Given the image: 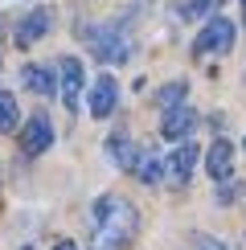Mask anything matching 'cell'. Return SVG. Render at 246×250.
<instances>
[{
	"label": "cell",
	"mask_w": 246,
	"mask_h": 250,
	"mask_svg": "<svg viewBox=\"0 0 246 250\" xmlns=\"http://www.w3.org/2000/svg\"><path fill=\"white\" fill-rule=\"evenodd\" d=\"M234 37H238V29H234L230 17H209L201 25V33L193 37V54L197 58H205V54H230Z\"/></svg>",
	"instance_id": "3"
},
{
	"label": "cell",
	"mask_w": 246,
	"mask_h": 250,
	"mask_svg": "<svg viewBox=\"0 0 246 250\" xmlns=\"http://www.w3.org/2000/svg\"><path fill=\"white\" fill-rule=\"evenodd\" d=\"M20 82H25V90H33V95H58V78L49 74L45 66H25L20 70Z\"/></svg>",
	"instance_id": "11"
},
{
	"label": "cell",
	"mask_w": 246,
	"mask_h": 250,
	"mask_svg": "<svg viewBox=\"0 0 246 250\" xmlns=\"http://www.w3.org/2000/svg\"><path fill=\"white\" fill-rule=\"evenodd\" d=\"M218 8H222V0H184L177 13L184 21H209V17H218Z\"/></svg>",
	"instance_id": "16"
},
{
	"label": "cell",
	"mask_w": 246,
	"mask_h": 250,
	"mask_svg": "<svg viewBox=\"0 0 246 250\" xmlns=\"http://www.w3.org/2000/svg\"><path fill=\"white\" fill-rule=\"evenodd\" d=\"M184 99H189V82H184V78H177V82H168V86L156 90V107H160V111L184 107Z\"/></svg>",
	"instance_id": "14"
},
{
	"label": "cell",
	"mask_w": 246,
	"mask_h": 250,
	"mask_svg": "<svg viewBox=\"0 0 246 250\" xmlns=\"http://www.w3.org/2000/svg\"><path fill=\"white\" fill-rule=\"evenodd\" d=\"M140 230V213L127 197H99L90 205V242L95 250H123Z\"/></svg>",
	"instance_id": "1"
},
{
	"label": "cell",
	"mask_w": 246,
	"mask_h": 250,
	"mask_svg": "<svg viewBox=\"0 0 246 250\" xmlns=\"http://www.w3.org/2000/svg\"><path fill=\"white\" fill-rule=\"evenodd\" d=\"M20 127V111H17V95L0 90V135H13Z\"/></svg>",
	"instance_id": "15"
},
{
	"label": "cell",
	"mask_w": 246,
	"mask_h": 250,
	"mask_svg": "<svg viewBox=\"0 0 246 250\" xmlns=\"http://www.w3.org/2000/svg\"><path fill=\"white\" fill-rule=\"evenodd\" d=\"M49 25H54V13H49V8H33V13H25V17L17 21V45L20 49L37 45V41L49 33Z\"/></svg>",
	"instance_id": "8"
},
{
	"label": "cell",
	"mask_w": 246,
	"mask_h": 250,
	"mask_svg": "<svg viewBox=\"0 0 246 250\" xmlns=\"http://www.w3.org/2000/svg\"><path fill=\"white\" fill-rule=\"evenodd\" d=\"M119 103V82L111 74H99L90 82V95H86V107H90V119H107Z\"/></svg>",
	"instance_id": "6"
},
{
	"label": "cell",
	"mask_w": 246,
	"mask_h": 250,
	"mask_svg": "<svg viewBox=\"0 0 246 250\" xmlns=\"http://www.w3.org/2000/svg\"><path fill=\"white\" fill-rule=\"evenodd\" d=\"M54 250H78V246L70 242V238H58V242H54Z\"/></svg>",
	"instance_id": "19"
},
{
	"label": "cell",
	"mask_w": 246,
	"mask_h": 250,
	"mask_svg": "<svg viewBox=\"0 0 246 250\" xmlns=\"http://www.w3.org/2000/svg\"><path fill=\"white\" fill-rule=\"evenodd\" d=\"M193 127H197V111H193L189 103L164 111V119H160V135H164V140H189Z\"/></svg>",
	"instance_id": "10"
},
{
	"label": "cell",
	"mask_w": 246,
	"mask_h": 250,
	"mask_svg": "<svg viewBox=\"0 0 246 250\" xmlns=\"http://www.w3.org/2000/svg\"><path fill=\"white\" fill-rule=\"evenodd\" d=\"M54 144V123H49L45 111H33V115L25 119V131H20V152L25 156H41Z\"/></svg>",
	"instance_id": "5"
},
{
	"label": "cell",
	"mask_w": 246,
	"mask_h": 250,
	"mask_svg": "<svg viewBox=\"0 0 246 250\" xmlns=\"http://www.w3.org/2000/svg\"><path fill=\"white\" fill-rule=\"evenodd\" d=\"M197 160H201V148L193 140H184V144H177V152L164 160V176H168L172 185H184L193 176V168H197Z\"/></svg>",
	"instance_id": "7"
},
{
	"label": "cell",
	"mask_w": 246,
	"mask_h": 250,
	"mask_svg": "<svg viewBox=\"0 0 246 250\" xmlns=\"http://www.w3.org/2000/svg\"><path fill=\"white\" fill-rule=\"evenodd\" d=\"M82 37H86L90 54L99 62H107V66H119V62L131 58V33L119 25V21H99V25L82 29Z\"/></svg>",
	"instance_id": "2"
},
{
	"label": "cell",
	"mask_w": 246,
	"mask_h": 250,
	"mask_svg": "<svg viewBox=\"0 0 246 250\" xmlns=\"http://www.w3.org/2000/svg\"><path fill=\"white\" fill-rule=\"evenodd\" d=\"M197 250H226V242H218V238H201Z\"/></svg>",
	"instance_id": "18"
},
{
	"label": "cell",
	"mask_w": 246,
	"mask_h": 250,
	"mask_svg": "<svg viewBox=\"0 0 246 250\" xmlns=\"http://www.w3.org/2000/svg\"><path fill=\"white\" fill-rule=\"evenodd\" d=\"M238 197H246V185L230 181V185H226V189L218 185V205H234V201H238Z\"/></svg>",
	"instance_id": "17"
},
{
	"label": "cell",
	"mask_w": 246,
	"mask_h": 250,
	"mask_svg": "<svg viewBox=\"0 0 246 250\" xmlns=\"http://www.w3.org/2000/svg\"><path fill=\"white\" fill-rule=\"evenodd\" d=\"M107 152H111V160H115L119 164V168H136V144H131L127 140V131H115V135H111V140H107Z\"/></svg>",
	"instance_id": "12"
},
{
	"label": "cell",
	"mask_w": 246,
	"mask_h": 250,
	"mask_svg": "<svg viewBox=\"0 0 246 250\" xmlns=\"http://www.w3.org/2000/svg\"><path fill=\"white\" fill-rule=\"evenodd\" d=\"M242 13H246V0H242Z\"/></svg>",
	"instance_id": "21"
},
{
	"label": "cell",
	"mask_w": 246,
	"mask_h": 250,
	"mask_svg": "<svg viewBox=\"0 0 246 250\" xmlns=\"http://www.w3.org/2000/svg\"><path fill=\"white\" fill-rule=\"evenodd\" d=\"M58 90H62V107L78 111L82 107V90H86V70L74 54H62L58 58Z\"/></svg>",
	"instance_id": "4"
},
{
	"label": "cell",
	"mask_w": 246,
	"mask_h": 250,
	"mask_svg": "<svg viewBox=\"0 0 246 250\" xmlns=\"http://www.w3.org/2000/svg\"><path fill=\"white\" fill-rule=\"evenodd\" d=\"M20 250H33V246H20Z\"/></svg>",
	"instance_id": "20"
},
{
	"label": "cell",
	"mask_w": 246,
	"mask_h": 250,
	"mask_svg": "<svg viewBox=\"0 0 246 250\" xmlns=\"http://www.w3.org/2000/svg\"><path fill=\"white\" fill-rule=\"evenodd\" d=\"M205 172H209V176H213L218 185L234 176V144L226 140V135L209 144V152H205Z\"/></svg>",
	"instance_id": "9"
},
{
	"label": "cell",
	"mask_w": 246,
	"mask_h": 250,
	"mask_svg": "<svg viewBox=\"0 0 246 250\" xmlns=\"http://www.w3.org/2000/svg\"><path fill=\"white\" fill-rule=\"evenodd\" d=\"M136 176H140L144 185H160L164 181V160H160L156 152H140L136 156Z\"/></svg>",
	"instance_id": "13"
}]
</instances>
